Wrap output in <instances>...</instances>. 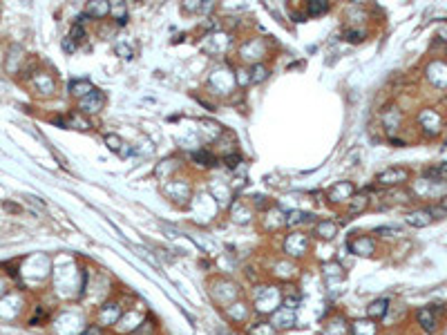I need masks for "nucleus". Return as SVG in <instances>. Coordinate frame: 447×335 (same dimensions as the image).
Here are the masks:
<instances>
[{"instance_id":"nucleus-19","label":"nucleus","mask_w":447,"mask_h":335,"mask_svg":"<svg viewBox=\"0 0 447 335\" xmlns=\"http://www.w3.org/2000/svg\"><path fill=\"white\" fill-rule=\"evenodd\" d=\"M378 235H400V228H376Z\"/></svg>"},{"instance_id":"nucleus-10","label":"nucleus","mask_w":447,"mask_h":335,"mask_svg":"<svg viewBox=\"0 0 447 335\" xmlns=\"http://www.w3.org/2000/svg\"><path fill=\"white\" fill-rule=\"evenodd\" d=\"M105 143L110 145V150L121 152V154H130V150L123 148V141H121V139H116L114 134H108V137H105Z\"/></svg>"},{"instance_id":"nucleus-18","label":"nucleus","mask_w":447,"mask_h":335,"mask_svg":"<svg viewBox=\"0 0 447 335\" xmlns=\"http://www.w3.org/2000/svg\"><path fill=\"white\" fill-rule=\"evenodd\" d=\"M266 78V70L264 67H255V76H253V81L255 83H260V81H264Z\"/></svg>"},{"instance_id":"nucleus-8","label":"nucleus","mask_w":447,"mask_h":335,"mask_svg":"<svg viewBox=\"0 0 447 335\" xmlns=\"http://www.w3.org/2000/svg\"><path fill=\"white\" fill-rule=\"evenodd\" d=\"M373 331H376V326H373V322H369V320H356L351 324L353 335H373Z\"/></svg>"},{"instance_id":"nucleus-16","label":"nucleus","mask_w":447,"mask_h":335,"mask_svg":"<svg viewBox=\"0 0 447 335\" xmlns=\"http://www.w3.org/2000/svg\"><path fill=\"white\" fill-rule=\"evenodd\" d=\"M67 38H70V40H74L76 45H78V42H81V40L85 38V32H83V29L78 27V25H74V27H72V34L67 36Z\"/></svg>"},{"instance_id":"nucleus-17","label":"nucleus","mask_w":447,"mask_h":335,"mask_svg":"<svg viewBox=\"0 0 447 335\" xmlns=\"http://www.w3.org/2000/svg\"><path fill=\"white\" fill-rule=\"evenodd\" d=\"M353 199H356V201H353V206H351V212H358L365 206V197H363V194H358V197H353Z\"/></svg>"},{"instance_id":"nucleus-5","label":"nucleus","mask_w":447,"mask_h":335,"mask_svg":"<svg viewBox=\"0 0 447 335\" xmlns=\"http://www.w3.org/2000/svg\"><path fill=\"white\" fill-rule=\"evenodd\" d=\"M349 248H351V253L356 255H363V257H367V255L373 253V241L369 239V237H358V239L349 241Z\"/></svg>"},{"instance_id":"nucleus-20","label":"nucleus","mask_w":447,"mask_h":335,"mask_svg":"<svg viewBox=\"0 0 447 335\" xmlns=\"http://www.w3.org/2000/svg\"><path fill=\"white\" fill-rule=\"evenodd\" d=\"M81 335H103V331H101V326H94V324H92V326L85 328Z\"/></svg>"},{"instance_id":"nucleus-3","label":"nucleus","mask_w":447,"mask_h":335,"mask_svg":"<svg viewBox=\"0 0 447 335\" xmlns=\"http://www.w3.org/2000/svg\"><path fill=\"white\" fill-rule=\"evenodd\" d=\"M443 215L445 212V208H440V210H416V212H409L407 215V224H412V226H416V228H422V226H430V221H432V215Z\"/></svg>"},{"instance_id":"nucleus-2","label":"nucleus","mask_w":447,"mask_h":335,"mask_svg":"<svg viewBox=\"0 0 447 335\" xmlns=\"http://www.w3.org/2000/svg\"><path fill=\"white\" fill-rule=\"evenodd\" d=\"M416 320H418V324L425 328L427 333H434L438 328V318H436V308L427 306V308H420L418 313H416Z\"/></svg>"},{"instance_id":"nucleus-15","label":"nucleus","mask_w":447,"mask_h":335,"mask_svg":"<svg viewBox=\"0 0 447 335\" xmlns=\"http://www.w3.org/2000/svg\"><path fill=\"white\" fill-rule=\"evenodd\" d=\"M248 333L250 335H278V331L273 328V324H264V331H262V326L260 328H250Z\"/></svg>"},{"instance_id":"nucleus-6","label":"nucleus","mask_w":447,"mask_h":335,"mask_svg":"<svg viewBox=\"0 0 447 335\" xmlns=\"http://www.w3.org/2000/svg\"><path fill=\"white\" fill-rule=\"evenodd\" d=\"M387 310H389L387 300H376V302H371L369 306H367V315H369L371 320H382L385 315H387Z\"/></svg>"},{"instance_id":"nucleus-9","label":"nucleus","mask_w":447,"mask_h":335,"mask_svg":"<svg viewBox=\"0 0 447 335\" xmlns=\"http://www.w3.org/2000/svg\"><path fill=\"white\" fill-rule=\"evenodd\" d=\"M92 90H94V87H92L90 81H72L70 83V92L76 94V96H88Z\"/></svg>"},{"instance_id":"nucleus-12","label":"nucleus","mask_w":447,"mask_h":335,"mask_svg":"<svg viewBox=\"0 0 447 335\" xmlns=\"http://www.w3.org/2000/svg\"><path fill=\"white\" fill-rule=\"evenodd\" d=\"M195 161H199L201 166H215V157L208 154V152H195Z\"/></svg>"},{"instance_id":"nucleus-23","label":"nucleus","mask_w":447,"mask_h":335,"mask_svg":"<svg viewBox=\"0 0 447 335\" xmlns=\"http://www.w3.org/2000/svg\"><path fill=\"white\" fill-rule=\"evenodd\" d=\"M226 161H228V166H230V168H235V166H237V161H240V157H228Z\"/></svg>"},{"instance_id":"nucleus-14","label":"nucleus","mask_w":447,"mask_h":335,"mask_svg":"<svg viewBox=\"0 0 447 335\" xmlns=\"http://www.w3.org/2000/svg\"><path fill=\"white\" fill-rule=\"evenodd\" d=\"M311 215H307V212H291L289 215V219H286V221L291 224V226H295V224H302V221H307Z\"/></svg>"},{"instance_id":"nucleus-13","label":"nucleus","mask_w":447,"mask_h":335,"mask_svg":"<svg viewBox=\"0 0 447 335\" xmlns=\"http://www.w3.org/2000/svg\"><path fill=\"white\" fill-rule=\"evenodd\" d=\"M108 9H110L108 5H94V3H92L90 7H88V14H85V16H103V14H108Z\"/></svg>"},{"instance_id":"nucleus-21","label":"nucleus","mask_w":447,"mask_h":335,"mask_svg":"<svg viewBox=\"0 0 447 335\" xmlns=\"http://www.w3.org/2000/svg\"><path fill=\"white\" fill-rule=\"evenodd\" d=\"M347 40H353V42L363 40V32H349V34H347Z\"/></svg>"},{"instance_id":"nucleus-22","label":"nucleus","mask_w":447,"mask_h":335,"mask_svg":"<svg viewBox=\"0 0 447 335\" xmlns=\"http://www.w3.org/2000/svg\"><path fill=\"white\" fill-rule=\"evenodd\" d=\"M63 50H65V52H74V50H76V42H74V40H70V38H65Z\"/></svg>"},{"instance_id":"nucleus-7","label":"nucleus","mask_w":447,"mask_h":335,"mask_svg":"<svg viewBox=\"0 0 447 335\" xmlns=\"http://www.w3.org/2000/svg\"><path fill=\"white\" fill-rule=\"evenodd\" d=\"M315 235L320 237V239H324V241L335 239V235H338V226H335L333 221H320L315 226Z\"/></svg>"},{"instance_id":"nucleus-1","label":"nucleus","mask_w":447,"mask_h":335,"mask_svg":"<svg viewBox=\"0 0 447 335\" xmlns=\"http://www.w3.org/2000/svg\"><path fill=\"white\" fill-rule=\"evenodd\" d=\"M376 181L380 186H396V184H402V181H407V170L402 168H389L380 172L376 176Z\"/></svg>"},{"instance_id":"nucleus-11","label":"nucleus","mask_w":447,"mask_h":335,"mask_svg":"<svg viewBox=\"0 0 447 335\" xmlns=\"http://www.w3.org/2000/svg\"><path fill=\"white\" fill-rule=\"evenodd\" d=\"M329 9H331V5H329L327 0H317V3L309 5V14L311 16H322V14H327Z\"/></svg>"},{"instance_id":"nucleus-4","label":"nucleus","mask_w":447,"mask_h":335,"mask_svg":"<svg viewBox=\"0 0 447 335\" xmlns=\"http://www.w3.org/2000/svg\"><path fill=\"white\" fill-rule=\"evenodd\" d=\"M103 101H105V96H103L99 90H92L88 96H83L81 107L85 109V112H99V109L103 107Z\"/></svg>"}]
</instances>
